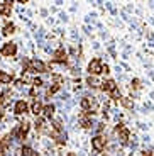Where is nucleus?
I'll use <instances>...</instances> for the list:
<instances>
[{"label": "nucleus", "mask_w": 154, "mask_h": 156, "mask_svg": "<svg viewBox=\"0 0 154 156\" xmlns=\"http://www.w3.org/2000/svg\"><path fill=\"white\" fill-rule=\"evenodd\" d=\"M31 156H41V154H39L37 151H32V153H31Z\"/></svg>", "instance_id": "obj_29"}, {"label": "nucleus", "mask_w": 154, "mask_h": 156, "mask_svg": "<svg viewBox=\"0 0 154 156\" xmlns=\"http://www.w3.org/2000/svg\"><path fill=\"white\" fill-rule=\"evenodd\" d=\"M31 110H32V114L34 115H39V114H43V104L39 100H34L31 104Z\"/></svg>", "instance_id": "obj_13"}, {"label": "nucleus", "mask_w": 154, "mask_h": 156, "mask_svg": "<svg viewBox=\"0 0 154 156\" xmlns=\"http://www.w3.org/2000/svg\"><path fill=\"white\" fill-rule=\"evenodd\" d=\"M29 71H31V73H44V71H47V66L43 61H39V59H32Z\"/></svg>", "instance_id": "obj_6"}, {"label": "nucleus", "mask_w": 154, "mask_h": 156, "mask_svg": "<svg viewBox=\"0 0 154 156\" xmlns=\"http://www.w3.org/2000/svg\"><path fill=\"white\" fill-rule=\"evenodd\" d=\"M103 127H105L103 124H98V133H102V131H103Z\"/></svg>", "instance_id": "obj_27"}, {"label": "nucleus", "mask_w": 154, "mask_h": 156, "mask_svg": "<svg viewBox=\"0 0 154 156\" xmlns=\"http://www.w3.org/2000/svg\"><path fill=\"white\" fill-rule=\"evenodd\" d=\"M78 119H80L81 127H85V129H90V127H92V114L81 112L80 115H78Z\"/></svg>", "instance_id": "obj_8"}, {"label": "nucleus", "mask_w": 154, "mask_h": 156, "mask_svg": "<svg viewBox=\"0 0 154 156\" xmlns=\"http://www.w3.org/2000/svg\"><path fill=\"white\" fill-rule=\"evenodd\" d=\"M102 68H103V65H102V61L98 58L92 59V61L88 63V73L90 76H95V75L102 73Z\"/></svg>", "instance_id": "obj_3"}, {"label": "nucleus", "mask_w": 154, "mask_h": 156, "mask_svg": "<svg viewBox=\"0 0 154 156\" xmlns=\"http://www.w3.org/2000/svg\"><path fill=\"white\" fill-rule=\"evenodd\" d=\"M27 110H29V105H27L26 100H17L16 105H14V112L17 114V115H22V114H26Z\"/></svg>", "instance_id": "obj_9"}, {"label": "nucleus", "mask_w": 154, "mask_h": 156, "mask_svg": "<svg viewBox=\"0 0 154 156\" xmlns=\"http://www.w3.org/2000/svg\"><path fill=\"white\" fill-rule=\"evenodd\" d=\"M120 104H122L125 109H132V107H134V102H132V98H129V97H122L120 98Z\"/></svg>", "instance_id": "obj_18"}, {"label": "nucleus", "mask_w": 154, "mask_h": 156, "mask_svg": "<svg viewBox=\"0 0 154 156\" xmlns=\"http://www.w3.org/2000/svg\"><path fill=\"white\" fill-rule=\"evenodd\" d=\"M54 110L56 109H54L53 104H46V105H43V114L47 117V119H51V117L54 115Z\"/></svg>", "instance_id": "obj_14"}, {"label": "nucleus", "mask_w": 154, "mask_h": 156, "mask_svg": "<svg viewBox=\"0 0 154 156\" xmlns=\"http://www.w3.org/2000/svg\"><path fill=\"white\" fill-rule=\"evenodd\" d=\"M10 10H12V2H4V4H0V16H4V17H7L9 14H10Z\"/></svg>", "instance_id": "obj_12"}, {"label": "nucleus", "mask_w": 154, "mask_h": 156, "mask_svg": "<svg viewBox=\"0 0 154 156\" xmlns=\"http://www.w3.org/2000/svg\"><path fill=\"white\" fill-rule=\"evenodd\" d=\"M14 85H16L17 88H20V87L24 85V80H16V83H14Z\"/></svg>", "instance_id": "obj_24"}, {"label": "nucleus", "mask_w": 154, "mask_h": 156, "mask_svg": "<svg viewBox=\"0 0 154 156\" xmlns=\"http://www.w3.org/2000/svg\"><path fill=\"white\" fill-rule=\"evenodd\" d=\"M102 156H108V154H102Z\"/></svg>", "instance_id": "obj_31"}, {"label": "nucleus", "mask_w": 154, "mask_h": 156, "mask_svg": "<svg viewBox=\"0 0 154 156\" xmlns=\"http://www.w3.org/2000/svg\"><path fill=\"white\" fill-rule=\"evenodd\" d=\"M105 146H107V139H105V136H102V134H96L92 139V148L95 149V151H103Z\"/></svg>", "instance_id": "obj_2"}, {"label": "nucleus", "mask_w": 154, "mask_h": 156, "mask_svg": "<svg viewBox=\"0 0 154 156\" xmlns=\"http://www.w3.org/2000/svg\"><path fill=\"white\" fill-rule=\"evenodd\" d=\"M5 149H7V148H4V146H0V156H5Z\"/></svg>", "instance_id": "obj_25"}, {"label": "nucleus", "mask_w": 154, "mask_h": 156, "mask_svg": "<svg viewBox=\"0 0 154 156\" xmlns=\"http://www.w3.org/2000/svg\"><path fill=\"white\" fill-rule=\"evenodd\" d=\"M53 56H54V58H53L54 63H66V61H68V55H66L65 48H58V49L54 51Z\"/></svg>", "instance_id": "obj_7"}, {"label": "nucleus", "mask_w": 154, "mask_h": 156, "mask_svg": "<svg viewBox=\"0 0 154 156\" xmlns=\"http://www.w3.org/2000/svg\"><path fill=\"white\" fill-rule=\"evenodd\" d=\"M102 73H108V66H107V65H105V66L102 68Z\"/></svg>", "instance_id": "obj_26"}, {"label": "nucleus", "mask_w": 154, "mask_h": 156, "mask_svg": "<svg viewBox=\"0 0 154 156\" xmlns=\"http://www.w3.org/2000/svg\"><path fill=\"white\" fill-rule=\"evenodd\" d=\"M115 134H119V139L122 141L124 144H127L129 137H131V133H129V129H127V127H124V124H117Z\"/></svg>", "instance_id": "obj_4"}, {"label": "nucleus", "mask_w": 154, "mask_h": 156, "mask_svg": "<svg viewBox=\"0 0 154 156\" xmlns=\"http://www.w3.org/2000/svg\"><path fill=\"white\" fill-rule=\"evenodd\" d=\"M32 151H34V149H31L29 146H22V149H20V154H22V156H31Z\"/></svg>", "instance_id": "obj_21"}, {"label": "nucleus", "mask_w": 154, "mask_h": 156, "mask_svg": "<svg viewBox=\"0 0 154 156\" xmlns=\"http://www.w3.org/2000/svg\"><path fill=\"white\" fill-rule=\"evenodd\" d=\"M142 156H152V153H149V151H144V153H142Z\"/></svg>", "instance_id": "obj_28"}, {"label": "nucleus", "mask_w": 154, "mask_h": 156, "mask_svg": "<svg viewBox=\"0 0 154 156\" xmlns=\"http://www.w3.org/2000/svg\"><path fill=\"white\" fill-rule=\"evenodd\" d=\"M80 105L85 112L93 114V112H96V109H98V102H96L95 97H83L81 102H80Z\"/></svg>", "instance_id": "obj_1"}, {"label": "nucleus", "mask_w": 154, "mask_h": 156, "mask_svg": "<svg viewBox=\"0 0 154 156\" xmlns=\"http://www.w3.org/2000/svg\"><path fill=\"white\" fill-rule=\"evenodd\" d=\"M34 126H36V129H37L39 133H44V129H46V124H44V119H37Z\"/></svg>", "instance_id": "obj_19"}, {"label": "nucleus", "mask_w": 154, "mask_h": 156, "mask_svg": "<svg viewBox=\"0 0 154 156\" xmlns=\"http://www.w3.org/2000/svg\"><path fill=\"white\" fill-rule=\"evenodd\" d=\"M12 32H16V26H14L12 22H7L4 26V29H2V34H4V36H10Z\"/></svg>", "instance_id": "obj_16"}, {"label": "nucleus", "mask_w": 154, "mask_h": 156, "mask_svg": "<svg viewBox=\"0 0 154 156\" xmlns=\"http://www.w3.org/2000/svg\"><path fill=\"white\" fill-rule=\"evenodd\" d=\"M100 88L103 90V92H107V94H112L114 90H117V85H115V82L114 80H105L103 83H100Z\"/></svg>", "instance_id": "obj_10"}, {"label": "nucleus", "mask_w": 154, "mask_h": 156, "mask_svg": "<svg viewBox=\"0 0 154 156\" xmlns=\"http://www.w3.org/2000/svg\"><path fill=\"white\" fill-rule=\"evenodd\" d=\"M32 85H34L36 88H37V87H41V85H43V80H41V78H37V76H36L34 80H32Z\"/></svg>", "instance_id": "obj_23"}, {"label": "nucleus", "mask_w": 154, "mask_h": 156, "mask_svg": "<svg viewBox=\"0 0 154 156\" xmlns=\"http://www.w3.org/2000/svg\"><path fill=\"white\" fill-rule=\"evenodd\" d=\"M2 117H4V114H2V110H0V119H2Z\"/></svg>", "instance_id": "obj_30"}, {"label": "nucleus", "mask_w": 154, "mask_h": 156, "mask_svg": "<svg viewBox=\"0 0 154 156\" xmlns=\"http://www.w3.org/2000/svg\"><path fill=\"white\" fill-rule=\"evenodd\" d=\"M86 85H88L90 88H96V87L100 85V82H98V78L96 76H88L86 78Z\"/></svg>", "instance_id": "obj_17"}, {"label": "nucleus", "mask_w": 154, "mask_h": 156, "mask_svg": "<svg viewBox=\"0 0 154 156\" xmlns=\"http://www.w3.org/2000/svg\"><path fill=\"white\" fill-rule=\"evenodd\" d=\"M58 90H59V85H58V83H54L53 87H49V88H47V92H46V97H51V95H53V94H56Z\"/></svg>", "instance_id": "obj_20"}, {"label": "nucleus", "mask_w": 154, "mask_h": 156, "mask_svg": "<svg viewBox=\"0 0 154 156\" xmlns=\"http://www.w3.org/2000/svg\"><path fill=\"white\" fill-rule=\"evenodd\" d=\"M51 137H53L58 144H65L66 143V133H63V131H53V133H51Z\"/></svg>", "instance_id": "obj_11"}, {"label": "nucleus", "mask_w": 154, "mask_h": 156, "mask_svg": "<svg viewBox=\"0 0 154 156\" xmlns=\"http://www.w3.org/2000/svg\"><path fill=\"white\" fill-rule=\"evenodd\" d=\"M12 82V75L7 73V71H0V83L2 85H9Z\"/></svg>", "instance_id": "obj_15"}, {"label": "nucleus", "mask_w": 154, "mask_h": 156, "mask_svg": "<svg viewBox=\"0 0 154 156\" xmlns=\"http://www.w3.org/2000/svg\"><path fill=\"white\" fill-rule=\"evenodd\" d=\"M141 87H142V85H141V80H139V78H134V80H132V88L139 90Z\"/></svg>", "instance_id": "obj_22"}, {"label": "nucleus", "mask_w": 154, "mask_h": 156, "mask_svg": "<svg viewBox=\"0 0 154 156\" xmlns=\"http://www.w3.org/2000/svg\"><path fill=\"white\" fill-rule=\"evenodd\" d=\"M0 53L4 56H7V58H10V56H16L17 53V44L16 43H5L4 46H2V49H0Z\"/></svg>", "instance_id": "obj_5"}]
</instances>
